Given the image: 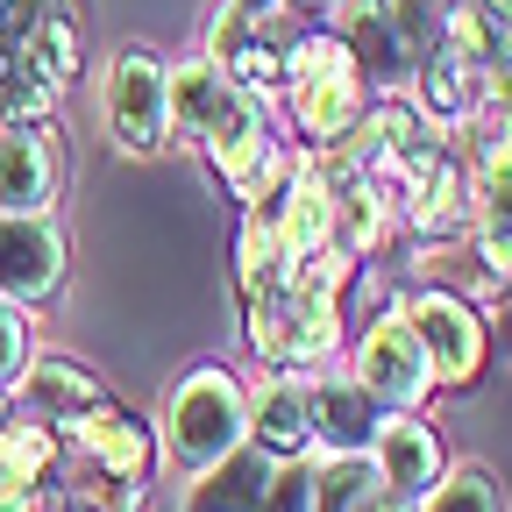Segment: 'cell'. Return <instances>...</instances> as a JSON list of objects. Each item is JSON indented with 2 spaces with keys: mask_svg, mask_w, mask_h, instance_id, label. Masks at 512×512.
<instances>
[{
  "mask_svg": "<svg viewBox=\"0 0 512 512\" xmlns=\"http://www.w3.org/2000/svg\"><path fill=\"white\" fill-rule=\"evenodd\" d=\"M278 107L292 114L306 150H335L349 143V128L370 114V86L356 72V57L335 29H292L285 43V93Z\"/></svg>",
  "mask_w": 512,
  "mask_h": 512,
  "instance_id": "6da1fadb",
  "label": "cell"
},
{
  "mask_svg": "<svg viewBox=\"0 0 512 512\" xmlns=\"http://www.w3.org/2000/svg\"><path fill=\"white\" fill-rule=\"evenodd\" d=\"M242 441H249V384H242L221 356L192 363L171 392H164L157 448H164L185 477H200V470H214L221 456H235Z\"/></svg>",
  "mask_w": 512,
  "mask_h": 512,
  "instance_id": "7a4b0ae2",
  "label": "cell"
},
{
  "mask_svg": "<svg viewBox=\"0 0 512 512\" xmlns=\"http://www.w3.org/2000/svg\"><path fill=\"white\" fill-rule=\"evenodd\" d=\"M242 342L264 370H328L349 349V299L306 292V285L242 299Z\"/></svg>",
  "mask_w": 512,
  "mask_h": 512,
  "instance_id": "3957f363",
  "label": "cell"
},
{
  "mask_svg": "<svg viewBox=\"0 0 512 512\" xmlns=\"http://www.w3.org/2000/svg\"><path fill=\"white\" fill-rule=\"evenodd\" d=\"M399 313H406V328H413V342H420V356L434 370V392H470V384L484 377V363H491V320H484V306L470 292L420 285V292L399 299Z\"/></svg>",
  "mask_w": 512,
  "mask_h": 512,
  "instance_id": "277c9868",
  "label": "cell"
},
{
  "mask_svg": "<svg viewBox=\"0 0 512 512\" xmlns=\"http://www.w3.org/2000/svg\"><path fill=\"white\" fill-rule=\"evenodd\" d=\"M200 157H207V171L228 185V200H242V207L271 200L278 178L292 171V143H285V128H278V114H271L264 100H235L228 121L200 143Z\"/></svg>",
  "mask_w": 512,
  "mask_h": 512,
  "instance_id": "5b68a950",
  "label": "cell"
},
{
  "mask_svg": "<svg viewBox=\"0 0 512 512\" xmlns=\"http://www.w3.org/2000/svg\"><path fill=\"white\" fill-rule=\"evenodd\" d=\"M384 192H392V214H399L420 242H456V235H470V164H463V150L448 143V136H434L427 150H413Z\"/></svg>",
  "mask_w": 512,
  "mask_h": 512,
  "instance_id": "8992f818",
  "label": "cell"
},
{
  "mask_svg": "<svg viewBox=\"0 0 512 512\" xmlns=\"http://www.w3.org/2000/svg\"><path fill=\"white\" fill-rule=\"evenodd\" d=\"M107 136L128 157H164L171 150V86H164V57L143 43H121L107 57Z\"/></svg>",
  "mask_w": 512,
  "mask_h": 512,
  "instance_id": "52a82bcc",
  "label": "cell"
},
{
  "mask_svg": "<svg viewBox=\"0 0 512 512\" xmlns=\"http://www.w3.org/2000/svg\"><path fill=\"white\" fill-rule=\"evenodd\" d=\"M349 370L363 377V392L384 413H427V399H434V370H427V356H420V342L406 328L399 299L384 313H370L363 328L349 335Z\"/></svg>",
  "mask_w": 512,
  "mask_h": 512,
  "instance_id": "ba28073f",
  "label": "cell"
},
{
  "mask_svg": "<svg viewBox=\"0 0 512 512\" xmlns=\"http://www.w3.org/2000/svg\"><path fill=\"white\" fill-rule=\"evenodd\" d=\"M64 441V463H72V477H100V484H150L157 470V427L143 413H121V406H100L72 427H57Z\"/></svg>",
  "mask_w": 512,
  "mask_h": 512,
  "instance_id": "9c48e42d",
  "label": "cell"
},
{
  "mask_svg": "<svg viewBox=\"0 0 512 512\" xmlns=\"http://www.w3.org/2000/svg\"><path fill=\"white\" fill-rule=\"evenodd\" d=\"M335 36L349 43L370 100H406L413 64H420V43L399 22V0H349V8L335 15Z\"/></svg>",
  "mask_w": 512,
  "mask_h": 512,
  "instance_id": "30bf717a",
  "label": "cell"
},
{
  "mask_svg": "<svg viewBox=\"0 0 512 512\" xmlns=\"http://www.w3.org/2000/svg\"><path fill=\"white\" fill-rule=\"evenodd\" d=\"M64 271H72V242L50 214H0V299L36 313L64 292Z\"/></svg>",
  "mask_w": 512,
  "mask_h": 512,
  "instance_id": "8fae6325",
  "label": "cell"
},
{
  "mask_svg": "<svg viewBox=\"0 0 512 512\" xmlns=\"http://www.w3.org/2000/svg\"><path fill=\"white\" fill-rule=\"evenodd\" d=\"M64 136L57 121H0V214H57Z\"/></svg>",
  "mask_w": 512,
  "mask_h": 512,
  "instance_id": "7c38bea8",
  "label": "cell"
},
{
  "mask_svg": "<svg viewBox=\"0 0 512 512\" xmlns=\"http://www.w3.org/2000/svg\"><path fill=\"white\" fill-rule=\"evenodd\" d=\"M285 43H292L285 22H249L235 8H214V22H207V57L228 72V86L242 100H264V107H278V93H285Z\"/></svg>",
  "mask_w": 512,
  "mask_h": 512,
  "instance_id": "4fadbf2b",
  "label": "cell"
},
{
  "mask_svg": "<svg viewBox=\"0 0 512 512\" xmlns=\"http://www.w3.org/2000/svg\"><path fill=\"white\" fill-rule=\"evenodd\" d=\"M320 157V178H328V242L349 249L356 264H370V256L392 242V192H384L370 171H356L342 150H313Z\"/></svg>",
  "mask_w": 512,
  "mask_h": 512,
  "instance_id": "5bb4252c",
  "label": "cell"
},
{
  "mask_svg": "<svg viewBox=\"0 0 512 512\" xmlns=\"http://www.w3.org/2000/svg\"><path fill=\"white\" fill-rule=\"evenodd\" d=\"M0 57L22 64L36 86H50V93L64 100V86L86 72V29H79V15L64 8V0H29L22 29L8 36V50H0Z\"/></svg>",
  "mask_w": 512,
  "mask_h": 512,
  "instance_id": "9a60e30c",
  "label": "cell"
},
{
  "mask_svg": "<svg viewBox=\"0 0 512 512\" xmlns=\"http://www.w3.org/2000/svg\"><path fill=\"white\" fill-rule=\"evenodd\" d=\"M377 427H384V406L363 392L349 363L313 370V456H370Z\"/></svg>",
  "mask_w": 512,
  "mask_h": 512,
  "instance_id": "2e32d148",
  "label": "cell"
},
{
  "mask_svg": "<svg viewBox=\"0 0 512 512\" xmlns=\"http://www.w3.org/2000/svg\"><path fill=\"white\" fill-rule=\"evenodd\" d=\"M249 441L278 463L313 456V370H264L249 384Z\"/></svg>",
  "mask_w": 512,
  "mask_h": 512,
  "instance_id": "e0dca14e",
  "label": "cell"
},
{
  "mask_svg": "<svg viewBox=\"0 0 512 512\" xmlns=\"http://www.w3.org/2000/svg\"><path fill=\"white\" fill-rule=\"evenodd\" d=\"M370 463H377V484L392 498H427L448 470V448H441V427L427 413H384L377 441H370Z\"/></svg>",
  "mask_w": 512,
  "mask_h": 512,
  "instance_id": "ac0fdd59",
  "label": "cell"
},
{
  "mask_svg": "<svg viewBox=\"0 0 512 512\" xmlns=\"http://www.w3.org/2000/svg\"><path fill=\"white\" fill-rule=\"evenodd\" d=\"M164 86H171V143H192V150H200L228 121V107L242 100L207 50H185L178 64H164Z\"/></svg>",
  "mask_w": 512,
  "mask_h": 512,
  "instance_id": "d6986e66",
  "label": "cell"
},
{
  "mask_svg": "<svg viewBox=\"0 0 512 512\" xmlns=\"http://www.w3.org/2000/svg\"><path fill=\"white\" fill-rule=\"evenodd\" d=\"M15 399H29L43 427H72V420L114 406L107 384H100V370H86L79 356H29L22 377H15Z\"/></svg>",
  "mask_w": 512,
  "mask_h": 512,
  "instance_id": "ffe728a7",
  "label": "cell"
},
{
  "mask_svg": "<svg viewBox=\"0 0 512 512\" xmlns=\"http://www.w3.org/2000/svg\"><path fill=\"white\" fill-rule=\"evenodd\" d=\"M271 477H278V456H271V448H256V441H242L235 456H221L214 470H200L185 484L178 512H264Z\"/></svg>",
  "mask_w": 512,
  "mask_h": 512,
  "instance_id": "44dd1931",
  "label": "cell"
},
{
  "mask_svg": "<svg viewBox=\"0 0 512 512\" xmlns=\"http://www.w3.org/2000/svg\"><path fill=\"white\" fill-rule=\"evenodd\" d=\"M57 470H64L57 427H22V420L0 427V505L43 498V484H57Z\"/></svg>",
  "mask_w": 512,
  "mask_h": 512,
  "instance_id": "7402d4cb",
  "label": "cell"
},
{
  "mask_svg": "<svg viewBox=\"0 0 512 512\" xmlns=\"http://www.w3.org/2000/svg\"><path fill=\"white\" fill-rule=\"evenodd\" d=\"M299 271V256L292 242L278 235V221L264 207H242V235H235V285L242 299H264V292H285Z\"/></svg>",
  "mask_w": 512,
  "mask_h": 512,
  "instance_id": "603a6c76",
  "label": "cell"
},
{
  "mask_svg": "<svg viewBox=\"0 0 512 512\" xmlns=\"http://www.w3.org/2000/svg\"><path fill=\"white\" fill-rule=\"evenodd\" d=\"M377 463L370 456H313V491L306 512H363L377 498Z\"/></svg>",
  "mask_w": 512,
  "mask_h": 512,
  "instance_id": "cb8c5ba5",
  "label": "cell"
},
{
  "mask_svg": "<svg viewBox=\"0 0 512 512\" xmlns=\"http://www.w3.org/2000/svg\"><path fill=\"white\" fill-rule=\"evenodd\" d=\"M413 512H512V498L491 463H448L441 484L427 498H413Z\"/></svg>",
  "mask_w": 512,
  "mask_h": 512,
  "instance_id": "d4e9b609",
  "label": "cell"
},
{
  "mask_svg": "<svg viewBox=\"0 0 512 512\" xmlns=\"http://www.w3.org/2000/svg\"><path fill=\"white\" fill-rule=\"evenodd\" d=\"M29 356H36V342H29V313H22L15 299H0V384H15Z\"/></svg>",
  "mask_w": 512,
  "mask_h": 512,
  "instance_id": "484cf974",
  "label": "cell"
},
{
  "mask_svg": "<svg viewBox=\"0 0 512 512\" xmlns=\"http://www.w3.org/2000/svg\"><path fill=\"white\" fill-rule=\"evenodd\" d=\"M306 491H313V456L278 463V477H271V491H264V512H306Z\"/></svg>",
  "mask_w": 512,
  "mask_h": 512,
  "instance_id": "4316f807",
  "label": "cell"
},
{
  "mask_svg": "<svg viewBox=\"0 0 512 512\" xmlns=\"http://www.w3.org/2000/svg\"><path fill=\"white\" fill-rule=\"evenodd\" d=\"M349 0H278V22L285 29H335V15Z\"/></svg>",
  "mask_w": 512,
  "mask_h": 512,
  "instance_id": "83f0119b",
  "label": "cell"
},
{
  "mask_svg": "<svg viewBox=\"0 0 512 512\" xmlns=\"http://www.w3.org/2000/svg\"><path fill=\"white\" fill-rule=\"evenodd\" d=\"M221 8H235L249 22H278V0H221Z\"/></svg>",
  "mask_w": 512,
  "mask_h": 512,
  "instance_id": "f1b7e54d",
  "label": "cell"
},
{
  "mask_svg": "<svg viewBox=\"0 0 512 512\" xmlns=\"http://www.w3.org/2000/svg\"><path fill=\"white\" fill-rule=\"evenodd\" d=\"M470 8H477V15H491V22H505V29H512V0H470Z\"/></svg>",
  "mask_w": 512,
  "mask_h": 512,
  "instance_id": "f546056e",
  "label": "cell"
},
{
  "mask_svg": "<svg viewBox=\"0 0 512 512\" xmlns=\"http://www.w3.org/2000/svg\"><path fill=\"white\" fill-rule=\"evenodd\" d=\"M363 512H413V505H406V498H392V491H377V498H370Z\"/></svg>",
  "mask_w": 512,
  "mask_h": 512,
  "instance_id": "4dcf8cb0",
  "label": "cell"
},
{
  "mask_svg": "<svg viewBox=\"0 0 512 512\" xmlns=\"http://www.w3.org/2000/svg\"><path fill=\"white\" fill-rule=\"evenodd\" d=\"M15 420V384H0V427Z\"/></svg>",
  "mask_w": 512,
  "mask_h": 512,
  "instance_id": "1f68e13d",
  "label": "cell"
},
{
  "mask_svg": "<svg viewBox=\"0 0 512 512\" xmlns=\"http://www.w3.org/2000/svg\"><path fill=\"white\" fill-rule=\"evenodd\" d=\"M505 285H512V256H505Z\"/></svg>",
  "mask_w": 512,
  "mask_h": 512,
  "instance_id": "d6a6232c",
  "label": "cell"
}]
</instances>
